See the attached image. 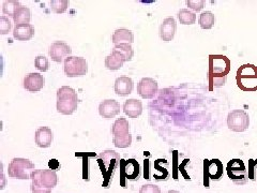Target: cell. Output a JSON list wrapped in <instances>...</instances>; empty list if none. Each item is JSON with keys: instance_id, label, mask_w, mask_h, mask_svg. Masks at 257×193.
<instances>
[{"instance_id": "cell-1", "label": "cell", "mask_w": 257, "mask_h": 193, "mask_svg": "<svg viewBox=\"0 0 257 193\" xmlns=\"http://www.w3.org/2000/svg\"><path fill=\"white\" fill-rule=\"evenodd\" d=\"M120 161H121V159H120V156L115 150L107 149L102 151L99 155L98 164L100 166V170L103 176L102 186L104 188L109 187L116 171L120 166Z\"/></svg>"}, {"instance_id": "cell-2", "label": "cell", "mask_w": 257, "mask_h": 193, "mask_svg": "<svg viewBox=\"0 0 257 193\" xmlns=\"http://www.w3.org/2000/svg\"><path fill=\"white\" fill-rule=\"evenodd\" d=\"M78 95L77 92L69 86H62L57 90V108L58 113L62 115H72L77 110Z\"/></svg>"}, {"instance_id": "cell-3", "label": "cell", "mask_w": 257, "mask_h": 193, "mask_svg": "<svg viewBox=\"0 0 257 193\" xmlns=\"http://www.w3.org/2000/svg\"><path fill=\"white\" fill-rule=\"evenodd\" d=\"M35 168V164L29 159L14 158L8 167V174L11 178L29 179L31 178V174L36 171Z\"/></svg>"}, {"instance_id": "cell-4", "label": "cell", "mask_w": 257, "mask_h": 193, "mask_svg": "<svg viewBox=\"0 0 257 193\" xmlns=\"http://www.w3.org/2000/svg\"><path fill=\"white\" fill-rule=\"evenodd\" d=\"M210 71H209V77H210V82L215 86L220 87L224 85L225 80H226V75L229 72V61L224 57L221 66H218V57L216 56H211L210 57Z\"/></svg>"}, {"instance_id": "cell-5", "label": "cell", "mask_w": 257, "mask_h": 193, "mask_svg": "<svg viewBox=\"0 0 257 193\" xmlns=\"http://www.w3.org/2000/svg\"><path fill=\"white\" fill-rule=\"evenodd\" d=\"M63 69L68 77H82L88 73V62L83 57L70 56L64 60Z\"/></svg>"}, {"instance_id": "cell-6", "label": "cell", "mask_w": 257, "mask_h": 193, "mask_svg": "<svg viewBox=\"0 0 257 193\" xmlns=\"http://www.w3.org/2000/svg\"><path fill=\"white\" fill-rule=\"evenodd\" d=\"M120 183L123 188H126V180L139 179L141 173L140 164L135 159H121L120 161Z\"/></svg>"}, {"instance_id": "cell-7", "label": "cell", "mask_w": 257, "mask_h": 193, "mask_svg": "<svg viewBox=\"0 0 257 193\" xmlns=\"http://www.w3.org/2000/svg\"><path fill=\"white\" fill-rule=\"evenodd\" d=\"M226 171L229 179L236 184H244L248 180L247 170L241 159L230 160L227 164Z\"/></svg>"}, {"instance_id": "cell-8", "label": "cell", "mask_w": 257, "mask_h": 193, "mask_svg": "<svg viewBox=\"0 0 257 193\" xmlns=\"http://www.w3.org/2000/svg\"><path fill=\"white\" fill-rule=\"evenodd\" d=\"M31 186L53 189L58 182V177L53 170H36L31 174Z\"/></svg>"}, {"instance_id": "cell-9", "label": "cell", "mask_w": 257, "mask_h": 193, "mask_svg": "<svg viewBox=\"0 0 257 193\" xmlns=\"http://www.w3.org/2000/svg\"><path fill=\"white\" fill-rule=\"evenodd\" d=\"M227 127L234 132H244L250 127V117L243 110L231 111L227 116Z\"/></svg>"}, {"instance_id": "cell-10", "label": "cell", "mask_w": 257, "mask_h": 193, "mask_svg": "<svg viewBox=\"0 0 257 193\" xmlns=\"http://www.w3.org/2000/svg\"><path fill=\"white\" fill-rule=\"evenodd\" d=\"M223 164L219 159L204 161L205 186L208 188V180H220L223 176Z\"/></svg>"}, {"instance_id": "cell-11", "label": "cell", "mask_w": 257, "mask_h": 193, "mask_svg": "<svg viewBox=\"0 0 257 193\" xmlns=\"http://www.w3.org/2000/svg\"><path fill=\"white\" fill-rule=\"evenodd\" d=\"M48 54H50L53 61L60 63L63 60H66L68 57H70L72 50L68 43L63 41H56L50 46Z\"/></svg>"}, {"instance_id": "cell-12", "label": "cell", "mask_w": 257, "mask_h": 193, "mask_svg": "<svg viewBox=\"0 0 257 193\" xmlns=\"http://www.w3.org/2000/svg\"><path fill=\"white\" fill-rule=\"evenodd\" d=\"M159 90V85L156 79L151 77H144L138 85V92L143 99L155 98Z\"/></svg>"}, {"instance_id": "cell-13", "label": "cell", "mask_w": 257, "mask_h": 193, "mask_svg": "<svg viewBox=\"0 0 257 193\" xmlns=\"http://www.w3.org/2000/svg\"><path fill=\"white\" fill-rule=\"evenodd\" d=\"M23 86L29 92H38L43 89V87L45 86V78L42 74L37 73V72L29 73L24 77Z\"/></svg>"}, {"instance_id": "cell-14", "label": "cell", "mask_w": 257, "mask_h": 193, "mask_svg": "<svg viewBox=\"0 0 257 193\" xmlns=\"http://www.w3.org/2000/svg\"><path fill=\"white\" fill-rule=\"evenodd\" d=\"M120 113V104L114 99L104 100L99 106V114L105 119L116 117Z\"/></svg>"}, {"instance_id": "cell-15", "label": "cell", "mask_w": 257, "mask_h": 193, "mask_svg": "<svg viewBox=\"0 0 257 193\" xmlns=\"http://www.w3.org/2000/svg\"><path fill=\"white\" fill-rule=\"evenodd\" d=\"M54 140V133L48 127H40L35 134L36 144L40 148H48Z\"/></svg>"}, {"instance_id": "cell-16", "label": "cell", "mask_w": 257, "mask_h": 193, "mask_svg": "<svg viewBox=\"0 0 257 193\" xmlns=\"http://www.w3.org/2000/svg\"><path fill=\"white\" fill-rule=\"evenodd\" d=\"M177 29V23L174 18L165 19L160 26V38L164 42H171L175 37Z\"/></svg>"}, {"instance_id": "cell-17", "label": "cell", "mask_w": 257, "mask_h": 193, "mask_svg": "<svg viewBox=\"0 0 257 193\" xmlns=\"http://www.w3.org/2000/svg\"><path fill=\"white\" fill-rule=\"evenodd\" d=\"M134 88L133 79L128 76H120L117 77L115 80V86L114 89L117 95L120 96H125L132 93Z\"/></svg>"}, {"instance_id": "cell-18", "label": "cell", "mask_w": 257, "mask_h": 193, "mask_svg": "<svg viewBox=\"0 0 257 193\" xmlns=\"http://www.w3.org/2000/svg\"><path fill=\"white\" fill-rule=\"evenodd\" d=\"M122 110L130 118H138L143 113V103L136 99H128L123 103Z\"/></svg>"}, {"instance_id": "cell-19", "label": "cell", "mask_w": 257, "mask_h": 193, "mask_svg": "<svg viewBox=\"0 0 257 193\" xmlns=\"http://www.w3.org/2000/svg\"><path fill=\"white\" fill-rule=\"evenodd\" d=\"M111 133L114 135V138H124V136L131 135L130 124L123 117L118 118L111 127Z\"/></svg>"}, {"instance_id": "cell-20", "label": "cell", "mask_w": 257, "mask_h": 193, "mask_svg": "<svg viewBox=\"0 0 257 193\" xmlns=\"http://www.w3.org/2000/svg\"><path fill=\"white\" fill-rule=\"evenodd\" d=\"M35 36V27L28 24V25H19L13 29V37L19 41H29Z\"/></svg>"}, {"instance_id": "cell-21", "label": "cell", "mask_w": 257, "mask_h": 193, "mask_svg": "<svg viewBox=\"0 0 257 193\" xmlns=\"http://www.w3.org/2000/svg\"><path fill=\"white\" fill-rule=\"evenodd\" d=\"M111 42L115 45L123 44V43L132 44L134 42L133 32L131 30L125 29V28L116 29L114 35H112V37H111Z\"/></svg>"}, {"instance_id": "cell-22", "label": "cell", "mask_w": 257, "mask_h": 193, "mask_svg": "<svg viewBox=\"0 0 257 193\" xmlns=\"http://www.w3.org/2000/svg\"><path fill=\"white\" fill-rule=\"evenodd\" d=\"M124 62L125 60L121 55H119L118 53H115V52H111L110 55H108L105 58V67L108 70L116 71V70L121 69L123 67Z\"/></svg>"}, {"instance_id": "cell-23", "label": "cell", "mask_w": 257, "mask_h": 193, "mask_svg": "<svg viewBox=\"0 0 257 193\" xmlns=\"http://www.w3.org/2000/svg\"><path fill=\"white\" fill-rule=\"evenodd\" d=\"M31 20V12L29 8L22 6L20 9L15 12L13 16V21L15 26L19 25H28Z\"/></svg>"}, {"instance_id": "cell-24", "label": "cell", "mask_w": 257, "mask_h": 193, "mask_svg": "<svg viewBox=\"0 0 257 193\" xmlns=\"http://www.w3.org/2000/svg\"><path fill=\"white\" fill-rule=\"evenodd\" d=\"M111 52H115V53H118L119 55H121L122 57L124 58L125 62L131 61L132 58H133V56H134V51H133L131 44H127V43L115 45V47L112 48Z\"/></svg>"}, {"instance_id": "cell-25", "label": "cell", "mask_w": 257, "mask_h": 193, "mask_svg": "<svg viewBox=\"0 0 257 193\" xmlns=\"http://www.w3.org/2000/svg\"><path fill=\"white\" fill-rule=\"evenodd\" d=\"M198 23H199V26L203 29H211L215 23V16L210 11L203 12L199 15Z\"/></svg>"}, {"instance_id": "cell-26", "label": "cell", "mask_w": 257, "mask_h": 193, "mask_svg": "<svg viewBox=\"0 0 257 193\" xmlns=\"http://www.w3.org/2000/svg\"><path fill=\"white\" fill-rule=\"evenodd\" d=\"M178 20L183 25H193L196 22V15L189 9H181L178 12Z\"/></svg>"}, {"instance_id": "cell-27", "label": "cell", "mask_w": 257, "mask_h": 193, "mask_svg": "<svg viewBox=\"0 0 257 193\" xmlns=\"http://www.w3.org/2000/svg\"><path fill=\"white\" fill-rule=\"evenodd\" d=\"M20 2H16V0H7V2L4 3L3 5V12L5 16H14L15 12L18 11L21 8Z\"/></svg>"}, {"instance_id": "cell-28", "label": "cell", "mask_w": 257, "mask_h": 193, "mask_svg": "<svg viewBox=\"0 0 257 193\" xmlns=\"http://www.w3.org/2000/svg\"><path fill=\"white\" fill-rule=\"evenodd\" d=\"M69 7L68 0H53L51 2V9L56 14H62L67 11Z\"/></svg>"}, {"instance_id": "cell-29", "label": "cell", "mask_w": 257, "mask_h": 193, "mask_svg": "<svg viewBox=\"0 0 257 193\" xmlns=\"http://www.w3.org/2000/svg\"><path fill=\"white\" fill-rule=\"evenodd\" d=\"M155 179L157 180H166L170 177V173L166 167L160 166V159L155 162V173H154Z\"/></svg>"}, {"instance_id": "cell-30", "label": "cell", "mask_w": 257, "mask_h": 193, "mask_svg": "<svg viewBox=\"0 0 257 193\" xmlns=\"http://www.w3.org/2000/svg\"><path fill=\"white\" fill-rule=\"evenodd\" d=\"M35 67L41 72H46L50 69V61L43 55H39L35 59Z\"/></svg>"}, {"instance_id": "cell-31", "label": "cell", "mask_w": 257, "mask_h": 193, "mask_svg": "<svg viewBox=\"0 0 257 193\" xmlns=\"http://www.w3.org/2000/svg\"><path fill=\"white\" fill-rule=\"evenodd\" d=\"M93 154H75L76 157L83 158V178L87 181H89V165H88V158L91 157Z\"/></svg>"}, {"instance_id": "cell-32", "label": "cell", "mask_w": 257, "mask_h": 193, "mask_svg": "<svg viewBox=\"0 0 257 193\" xmlns=\"http://www.w3.org/2000/svg\"><path fill=\"white\" fill-rule=\"evenodd\" d=\"M11 28H12V23H11L10 19L3 15L2 18H0V34L2 35L9 34V32L11 31Z\"/></svg>"}, {"instance_id": "cell-33", "label": "cell", "mask_w": 257, "mask_h": 193, "mask_svg": "<svg viewBox=\"0 0 257 193\" xmlns=\"http://www.w3.org/2000/svg\"><path fill=\"white\" fill-rule=\"evenodd\" d=\"M257 166V160H250V162H248V171H247V175H248V178L251 180H256L257 178V171L255 170Z\"/></svg>"}, {"instance_id": "cell-34", "label": "cell", "mask_w": 257, "mask_h": 193, "mask_svg": "<svg viewBox=\"0 0 257 193\" xmlns=\"http://www.w3.org/2000/svg\"><path fill=\"white\" fill-rule=\"evenodd\" d=\"M140 193H161V189L157 184H152V183H147L142 186Z\"/></svg>"}, {"instance_id": "cell-35", "label": "cell", "mask_w": 257, "mask_h": 193, "mask_svg": "<svg viewBox=\"0 0 257 193\" xmlns=\"http://www.w3.org/2000/svg\"><path fill=\"white\" fill-rule=\"evenodd\" d=\"M187 6L190 9L198 12L204 8L205 2H203V0H190V2H187Z\"/></svg>"}, {"instance_id": "cell-36", "label": "cell", "mask_w": 257, "mask_h": 193, "mask_svg": "<svg viewBox=\"0 0 257 193\" xmlns=\"http://www.w3.org/2000/svg\"><path fill=\"white\" fill-rule=\"evenodd\" d=\"M53 189H47L43 187H38V186H31V192L32 193H52Z\"/></svg>"}, {"instance_id": "cell-37", "label": "cell", "mask_w": 257, "mask_h": 193, "mask_svg": "<svg viewBox=\"0 0 257 193\" xmlns=\"http://www.w3.org/2000/svg\"><path fill=\"white\" fill-rule=\"evenodd\" d=\"M144 177L146 179H150V173H149V162L148 160H145V173Z\"/></svg>"}, {"instance_id": "cell-38", "label": "cell", "mask_w": 257, "mask_h": 193, "mask_svg": "<svg viewBox=\"0 0 257 193\" xmlns=\"http://www.w3.org/2000/svg\"><path fill=\"white\" fill-rule=\"evenodd\" d=\"M50 167H51V170H57V168L60 166V164L58 163V161L57 160H55V159H53V160H50Z\"/></svg>"}, {"instance_id": "cell-39", "label": "cell", "mask_w": 257, "mask_h": 193, "mask_svg": "<svg viewBox=\"0 0 257 193\" xmlns=\"http://www.w3.org/2000/svg\"><path fill=\"white\" fill-rule=\"evenodd\" d=\"M168 193H180V192L176 191V190H170V191H168Z\"/></svg>"}]
</instances>
